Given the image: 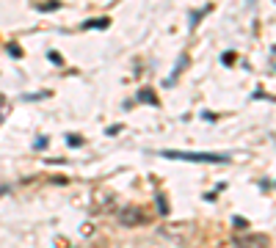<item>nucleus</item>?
I'll use <instances>...</instances> for the list:
<instances>
[{"instance_id":"1","label":"nucleus","mask_w":276,"mask_h":248,"mask_svg":"<svg viewBox=\"0 0 276 248\" xmlns=\"http://www.w3.org/2000/svg\"><path fill=\"white\" fill-rule=\"evenodd\" d=\"M160 157L185 160V163H210V166H224L232 160V155H227V152H177V149H163Z\"/></svg>"},{"instance_id":"2","label":"nucleus","mask_w":276,"mask_h":248,"mask_svg":"<svg viewBox=\"0 0 276 248\" xmlns=\"http://www.w3.org/2000/svg\"><path fill=\"white\" fill-rule=\"evenodd\" d=\"M185 64H188V55H180V58H177V64H174V69H171V75L166 77V86H169V89H171V86H174L177 83V80H180V75H182V69H185Z\"/></svg>"},{"instance_id":"3","label":"nucleus","mask_w":276,"mask_h":248,"mask_svg":"<svg viewBox=\"0 0 276 248\" xmlns=\"http://www.w3.org/2000/svg\"><path fill=\"white\" fill-rule=\"evenodd\" d=\"M108 25H111V19L108 17H100V19H88L83 28H86V31H105Z\"/></svg>"},{"instance_id":"4","label":"nucleus","mask_w":276,"mask_h":248,"mask_svg":"<svg viewBox=\"0 0 276 248\" xmlns=\"http://www.w3.org/2000/svg\"><path fill=\"white\" fill-rule=\"evenodd\" d=\"M138 102H146V105H158V97L152 94V89H141V91H138Z\"/></svg>"},{"instance_id":"5","label":"nucleus","mask_w":276,"mask_h":248,"mask_svg":"<svg viewBox=\"0 0 276 248\" xmlns=\"http://www.w3.org/2000/svg\"><path fill=\"white\" fill-rule=\"evenodd\" d=\"M36 9H39V11H44V14H47V11H58V9H61V3H58V0H47V3H42V6H36Z\"/></svg>"},{"instance_id":"6","label":"nucleus","mask_w":276,"mask_h":248,"mask_svg":"<svg viewBox=\"0 0 276 248\" xmlns=\"http://www.w3.org/2000/svg\"><path fill=\"white\" fill-rule=\"evenodd\" d=\"M210 9H213V6H205L202 11H193V14H191V28H196V23H199V19H202L205 14H210Z\"/></svg>"},{"instance_id":"7","label":"nucleus","mask_w":276,"mask_h":248,"mask_svg":"<svg viewBox=\"0 0 276 248\" xmlns=\"http://www.w3.org/2000/svg\"><path fill=\"white\" fill-rule=\"evenodd\" d=\"M66 147H83V138H80V135H75V133H69V135H66Z\"/></svg>"},{"instance_id":"8","label":"nucleus","mask_w":276,"mask_h":248,"mask_svg":"<svg viewBox=\"0 0 276 248\" xmlns=\"http://www.w3.org/2000/svg\"><path fill=\"white\" fill-rule=\"evenodd\" d=\"M47 143H50V138H47V135H42V138H36V141H33V149H36V152H42V149H47Z\"/></svg>"},{"instance_id":"9","label":"nucleus","mask_w":276,"mask_h":248,"mask_svg":"<svg viewBox=\"0 0 276 248\" xmlns=\"http://www.w3.org/2000/svg\"><path fill=\"white\" fill-rule=\"evenodd\" d=\"M221 64H224V67L235 64V53H229V50H227V53H221Z\"/></svg>"},{"instance_id":"10","label":"nucleus","mask_w":276,"mask_h":248,"mask_svg":"<svg viewBox=\"0 0 276 248\" xmlns=\"http://www.w3.org/2000/svg\"><path fill=\"white\" fill-rule=\"evenodd\" d=\"M232 226H235V229H246V226H249V221H246V218H241V215H235V218H232Z\"/></svg>"},{"instance_id":"11","label":"nucleus","mask_w":276,"mask_h":248,"mask_svg":"<svg viewBox=\"0 0 276 248\" xmlns=\"http://www.w3.org/2000/svg\"><path fill=\"white\" fill-rule=\"evenodd\" d=\"M47 97H50V91H42V94H28L25 99H28V102H33V99H47Z\"/></svg>"},{"instance_id":"12","label":"nucleus","mask_w":276,"mask_h":248,"mask_svg":"<svg viewBox=\"0 0 276 248\" xmlns=\"http://www.w3.org/2000/svg\"><path fill=\"white\" fill-rule=\"evenodd\" d=\"M47 58H50V61H53V64H58V67H61V64H64V58L58 55V53H53V50H50V53H47Z\"/></svg>"},{"instance_id":"13","label":"nucleus","mask_w":276,"mask_h":248,"mask_svg":"<svg viewBox=\"0 0 276 248\" xmlns=\"http://www.w3.org/2000/svg\"><path fill=\"white\" fill-rule=\"evenodd\" d=\"M119 130H122V124H111V127L105 130V135H116Z\"/></svg>"},{"instance_id":"14","label":"nucleus","mask_w":276,"mask_h":248,"mask_svg":"<svg viewBox=\"0 0 276 248\" xmlns=\"http://www.w3.org/2000/svg\"><path fill=\"white\" fill-rule=\"evenodd\" d=\"M9 53H11L14 58H20V55H22V50H20L17 45H11V47H9Z\"/></svg>"},{"instance_id":"15","label":"nucleus","mask_w":276,"mask_h":248,"mask_svg":"<svg viewBox=\"0 0 276 248\" xmlns=\"http://www.w3.org/2000/svg\"><path fill=\"white\" fill-rule=\"evenodd\" d=\"M249 3H254V0H249Z\"/></svg>"}]
</instances>
